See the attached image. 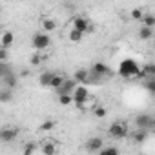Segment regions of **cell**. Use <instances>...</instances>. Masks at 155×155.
<instances>
[{
    "label": "cell",
    "instance_id": "cell-1",
    "mask_svg": "<svg viewBox=\"0 0 155 155\" xmlns=\"http://www.w3.org/2000/svg\"><path fill=\"white\" fill-rule=\"evenodd\" d=\"M139 73H140V66L137 64V60H133V58L120 60L119 69H117L119 77H122V79H133V77H139Z\"/></svg>",
    "mask_w": 155,
    "mask_h": 155
},
{
    "label": "cell",
    "instance_id": "cell-2",
    "mask_svg": "<svg viewBox=\"0 0 155 155\" xmlns=\"http://www.w3.org/2000/svg\"><path fill=\"white\" fill-rule=\"evenodd\" d=\"M90 99V91L86 86H77V90L73 91V104L77 108H84V104Z\"/></svg>",
    "mask_w": 155,
    "mask_h": 155
},
{
    "label": "cell",
    "instance_id": "cell-3",
    "mask_svg": "<svg viewBox=\"0 0 155 155\" xmlns=\"http://www.w3.org/2000/svg\"><path fill=\"white\" fill-rule=\"evenodd\" d=\"M108 135H110L111 139H124V137L128 135V128H126L124 122H117V120H115V122L110 124Z\"/></svg>",
    "mask_w": 155,
    "mask_h": 155
},
{
    "label": "cell",
    "instance_id": "cell-4",
    "mask_svg": "<svg viewBox=\"0 0 155 155\" xmlns=\"http://www.w3.org/2000/svg\"><path fill=\"white\" fill-rule=\"evenodd\" d=\"M51 44V38H49V35L48 33H37V35H33V40H31V46L37 49V51H44L48 46Z\"/></svg>",
    "mask_w": 155,
    "mask_h": 155
},
{
    "label": "cell",
    "instance_id": "cell-5",
    "mask_svg": "<svg viewBox=\"0 0 155 155\" xmlns=\"http://www.w3.org/2000/svg\"><path fill=\"white\" fill-rule=\"evenodd\" d=\"M153 119H155V117H151V115H148V113L137 115V117H135V126H137V130H146V131H150L151 126H153Z\"/></svg>",
    "mask_w": 155,
    "mask_h": 155
},
{
    "label": "cell",
    "instance_id": "cell-6",
    "mask_svg": "<svg viewBox=\"0 0 155 155\" xmlns=\"http://www.w3.org/2000/svg\"><path fill=\"white\" fill-rule=\"evenodd\" d=\"M77 81L75 79H66V82L57 90V97H60V95H73V91L77 90Z\"/></svg>",
    "mask_w": 155,
    "mask_h": 155
},
{
    "label": "cell",
    "instance_id": "cell-7",
    "mask_svg": "<svg viewBox=\"0 0 155 155\" xmlns=\"http://www.w3.org/2000/svg\"><path fill=\"white\" fill-rule=\"evenodd\" d=\"M102 146H104L102 137H91V139L86 140V150L90 153H101L102 151Z\"/></svg>",
    "mask_w": 155,
    "mask_h": 155
},
{
    "label": "cell",
    "instance_id": "cell-8",
    "mask_svg": "<svg viewBox=\"0 0 155 155\" xmlns=\"http://www.w3.org/2000/svg\"><path fill=\"white\" fill-rule=\"evenodd\" d=\"M73 29L81 31V33H88V31L91 29V24H90V20L84 18V17H75V18H73Z\"/></svg>",
    "mask_w": 155,
    "mask_h": 155
},
{
    "label": "cell",
    "instance_id": "cell-9",
    "mask_svg": "<svg viewBox=\"0 0 155 155\" xmlns=\"http://www.w3.org/2000/svg\"><path fill=\"white\" fill-rule=\"evenodd\" d=\"M91 75H95V77H106V75H111V69L104 64V62H95L93 64V68H91V71H90Z\"/></svg>",
    "mask_w": 155,
    "mask_h": 155
},
{
    "label": "cell",
    "instance_id": "cell-10",
    "mask_svg": "<svg viewBox=\"0 0 155 155\" xmlns=\"http://www.w3.org/2000/svg\"><path fill=\"white\" fill-rule=\"evenodd\" d=\"M18 137V130L17 128H4L0 131V140L2 142H11Z\"/></svg>",
    "mask_w": 155,
    "mask_h": 155
},
{
    "label": "cell",
    "instance_id": "cell-11",
    "mask_svg": "<svg viewBox=\"0 0 155 155\" xmlns=\"http://www.w3.org/2000/svg\"><path fill=\"white\" fill-rule=\"evenodd\" d=\"M73 79L77 81V84H79V86H86V84H90V71H86V69H77L75 75H73Z\"/></svg>",
    "mask_w": 155,
    "mask_h": 155
},
{
    "label": "cell",
    "instance_id": "cell-12",
    "mask_svg": "<svg viewBox=\"0 0 155 155\" xmlns=\"http://www.w3.org/2000/svg\"><path fill=\"white\" fill-rule=\"evenodd\" d=\"M13 44H15V35H13L11 31H4V33H2V38H0V48L8 49V48H11Z\"/></svg>",
    "mask_w": 155,
    "mask_h": 155
},
{
    "label": "cell",
    "instance_id": "cell-13",
    "mask_svg": "<svg viewBox=\"0 0 155 155\" xmlns=\"http://www.w3.org/2000/svg\"><path fill=\"white\" fill-rule=\"evenodd\" d=\"M139 79H155V64H146L144 68H140Z\"/></svg>",
    "mask_w": 155,
    "mask_h": 155
},
{
    "label": "cell",
    "instance_id": "cell-14",
    "mask_svg": "<svg viewBox=\"0 0 155 155\" xmlns=\"http://www.w3.org/2000/svg\"><path fill=\"white\" fill-rule=\"evenodd\" d=\"M53 77H55V73H53V71H44V73L38 77L40 86H42V88H51V81H53Z\"/></svg>",
    "mask_w": 155,
    "mask_h": 155
},
{
    "label": "cell",
    "instance_id": "cell-15",
    "mask_svg": "<svg viewBox=\"0 0 155 155\" xmlns=\"http://www.w3.org/2000/svg\"><path fill=\"white\" fill-rule=\"evenodd\" d=\"M2 84H4V88H9V90H13V88L18 84V79H17V75H15V73H11V75L4 77V79H2Z\"/></svg>",
    "mask_w": 155,
    "mask_h": 155
},
{
    "label": "cell",
    "instance_id": "cell-16",
    "mask_svg": "<svg viewBox=\"0 0 155 155\" xmlns=\"http://www.w3.org/2000/svg\"><path fill=\"white\" fill-rule=\"evenodd\" d=\"M64 82H66V79H64V77H62L60 73H58V75L55 73V77H53V81H51V88H53V90L57 91V90H58V88H60V86H62Z\"/></svg>",
    "mask_w": 155,
    "mask_h": 155
},
{
    "label": "cell",
    "instance_id": "cell-17",
    "mask_svg": "<svg viewBox=\"0 0 155 155\" xmlns=\"http://www.w3.org/2000/svg\"><path fill=\"white\" fill-rule=\"evenodd\" d=\"M57 28V22L55 20H51V18H44L42 20V29H44V33H49V31H53Z\"/></svg>",
    "mask_w": 155,
    "mask_h": 155
},
{
    "label": "cell",
    "instance_id": "cell-18",
    "mask_svg": "<svg viewBox=\"0 0 155 155\" xmlns=\"http://www.w3.org/2000/svg\"><path fill=\"white\" fill-rule=\"evenodd\" d=\"M146 139H148V131H146V130H137V131H133V140H135V142L140 144V142H144Z\"/></svg>",
    "mask_w": 155,
    "mask_h": 155
},
{
    "label": "cell",
    "instance_id": "cell-19",
    "mask_svg": "<svg viewBox=\"0 0 155 155\" xmlns=\"http://www.w3.org/2000/svg\"><path fill=\"white\" fill-rule=\"evenodd\" d=\"M153 37V29H150V28H140L139 29V38L140 40H150Z\"/></svg>",
    "mask_w": 155,
    "mask_h": 155
},
{
    "label": "cell",
    "instance_id": "cell-20",
    "mask_svg": "<svg viewBox=\"0 0 155 155\" xmlns=\"http://www.w3.org/2000/svg\"><path fill=\"white\" fill-rule=\"evenodd\" d=\"M11 97H13V93H11L9 88H2V90H0V102H9Z\"/></svg>",
    "mask_w": 155,
    "mask_h": 155
},
{
    "label": "cell",
    "instance_id": "cell-21",
    "mask_svg": "<svg viewBox=\"0 0 155 155\" xmlns=\"http://www.w3.org/2000/svg\"><path fill=\"white\" fill-rule=\"evenodd\" d=\"M11 73H15V71L8 66V62H0V79H4V77H8Z\"/></svg>",
    "mask_w": 155,
    "mask_h": 155
},
{
    "label": "cell",
    "instance_id": "cell-22",
    "mask_svg": "<svg viewBox=\"0 0 155 155\" xmlns=\"http://www.w3.org/2000/svg\"><path fill=\"white\" fill-rule=\"evenodd\" d=\"M144 88H146V91H148L150 95L155 97V79H146V81H144Z\"/></svg>",
    "mask_w": 155,
    "mask_h": 155
},
{
    "label": "cell",
    "instance_id": "cell-23",
    "mask_svg": "<svg viewBox=\"0 0 155 155\" xmlns=\"http://www.w3.org/2000/svg\"><path fill=\"white\" fill-rule=\"evenodd\" d=\"M99 155H120V151L117 146H106V148H102V151Z\"/></svg>",
    "mask_w": 155,
    "mask_h": 155
},
{
    "label": "cell",
    "instance_id": "cell-24",
    "mask_svg": "<svg viewBox=\"0 0 155 155\" xmlns=\"http://www.w3.org/2000/svg\"><path fill=\"white\" fill-rule=\"evenodd\" d=\"M142 24H144V28H150V29H153V28H155V17H153V15H144V18H142Z\"/></svg>",
    "mask_w": 155,
    "mask_h": 155
},
{
    "label": "cell",
    "instance_id": "cell-25",
    "mask_svg": "<svg viewBox=\"0 0 155 155\" xmlns=\"http://www.w3.org/2000/svg\"><path fill=\"white\" fill-rule=\"evenodd\" d=\"M42 153H44V155H55V153H57V148H55V144H51V142H46V144L42 146Z\"/></svg>",
    "mask_w": 155,
    "mask_h": 155
},
{
    "label": "cell",
    "instance_id": "cell-26",
    "mask_svg": "<svg viewBox=\"0 0 155 155\" xmlns=\"http://www.w3.org/2000/svg\"><path fill=\"white\" fill-rule=\"evenodd\" d=\"M82 37H84V33L77 31V29H71V31H69V40H71V42H81Z\"/></svg>",
    "mask_w": 155,
    "mask_h": 155
},
{
    "label": "cell",
    "instance_id": "cell-27",
    "mask_svg": "<svg viewBox=\"0 0 155 155\" xmlns=\"http://www.w3.org/2000/svg\"><path fill=\"white\" fill-rule=\"evenodd\" d=\"M58 102H60L62 106H69V104L73 102V95H60V97H58Z\"/></svg>",
    "mask_w": 155,
    "mask_h": 155
},
{
    "label": "cell",
    "instance_id": "cell-28",
    "mask_svg": "<svg viewBox=\"0 0 155 155\" xmlns=\"http://www.w3.org/2000/svg\"><path fill=\"white\" fill-rule=\"evenodd\" d=\"M35 142H28L26 146H24V151H22V155H33V151H35Z\"/></svg>",
    "mask_w": 155,
    "mask_h": 155
},
{
    "label": "cell",
    "instance_id": "cell-29",
    "mask_svg": "<svg viewBox=\"0 0 155 155\" xmlns=\"http://www.w3.org/2000/svg\"><path fill=\"white\" fill-rule=\"evenodd\" d=\"M144 15H146V13H142L140 9H133V11H131V18H133V20H142Z\"/></svg>",
    "mask_w": 155,
    "mask_h": 155
},
{
    "label": "cell",
    "instance_id": "cell-30",
    "mask_svg": "<svg viewBox=\"0 0 155 155\" xmlns=\"http://www.w3.org/2000/svg\"><path fill=\"white\" fill-rule=\"evenodd\" d=\"M44 60H46V57H40V55H33V57H31V64H33V66H40Z\"/></svg>",
    "mask_w": 155,
    "mask_h": 155
},
{
    "label": "cell",
    "instance_id": "cell-31",
    "mask_svg": "<svg viewBox=\"0 0 155 155\" xmlns=\"http://www.w3.org/2000/svg\"><path fill=\"white\" fill-rule=\"evenodd\" d=\"M53 128H55V122H53V120H46V122L40 126L42 131H49V130H53Z\"/></svg>",
    "mask_w": 155,
    "mask_h": 155
},
{
    "label": "cell",
    "instance_id": "cell-32",
    "mask_svg": "<svg viewBox=\"0 0 155 155\" xmlns=\"http://www.w3.org/2000/svg\"><path fill=\"white\" fill-rule=\"evenodd\" d=\"M93 113H95V117H101V119H102V117H106L108 111H106V108H101V106H99V108H95Z\"/></svg>",
    "mask_w": 155,
    "mask_h": 155
},
{
    "label": "cell",
    "instance_id": "cell-33",
    "mask_svg": "<svg viewBox=\"0 0 155 155\" xmlns=\"http://www.w3.org/2000/svg\"><path fill=\"white\" fill-rule=\"evenodd\" d=\"M0 62H8V49L0 48Z\"/></svg>",
    "mask_w": 155,
    "mask_h": 155
},
{
    "label": "cell",
    "instance_id": "cell-34",
    "mask_svg": "<svg viewBox=\"0 0 155 155\" xmlns=\"http://www.w3.org/2000/svg\"><path fill=\"white\" fill-rule=\"evenodd\" d=\"M151 130H155V119H153V126H151Z\"/></svg>",
    "mask_w": 155,
    "mask_h": 155
},
{
    "label": "cell",
    "instance_id": "cell-35",
    "mask_svg": "<svg viewBox=\"0 0 155 155\" xmlns=\"http://www.w3.org/2000/svg\"><path fill=\"white\" fill-rule=\"evenodd\" d=\"M153 64H155V62H153Z\"/></svg>",
    "mask_w": 155,
    "mask_h": 155
}]
</instances>
